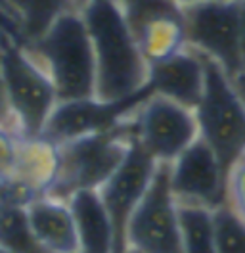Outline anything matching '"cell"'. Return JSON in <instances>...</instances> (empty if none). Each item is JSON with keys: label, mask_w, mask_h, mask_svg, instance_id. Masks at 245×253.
<instances>
[{"label": "cell", "mask_w": 245, "mask_h": 253, "mask_svg": "<svg viewBox=\"0 0 245 253\" xmlns=\"http://www.w3.org/2000/svg\"><path fill=\"white\" fill-rule=\"evenodd\" d=\"M132 140L128 119L119 126L79 136L60 146L58 174L46 196L69 202L71 196L84 190H100L126 156Z\"/></svg>", "instance_id": "277c9868"}, {"label": "cell", "mask_w": 245, "mask_h": 253, "mask_svg": "<svg viewBox=\"0 0 245 253\" xmlns=\"http://www.w3.org/2000/svg\"><path fill=\"white\" fill-rule=\"evenodd\" d=\"M115 2L132 35L159 17L182 12V6L174 0H115Z\"/></svg>", "instance_id": "ffe728a7"}, {"label": "cell", "mask_w": 245, "mask_h": 253, "mask_svg": "<svg viewBox=\"0 0 245 253\" xmlns=\"http://www.w3.org/2000/svg\"><path fill=\"white\" fill-rule=\"evenodd\" d=\"M168 180L180 206L216 209L226 204V173L201 138L168 163Z\"/></svg>", "instance_id": "8fae6325"}, {"label": "cell", "mask_w": 245, "mask_h": 253, "mask_svg": "<svg viewBox=\"0 0 245 253\" xmlns=\"http://www.w3.org/2000/svg\"><path fill=\"white\" fill-rule=\"evenodd\" d=\"M86 2H90V0H75V6H77V10L81 8V6H84Z\"/></svg>", "instance_id": "f1b7e54d"}, {"label": "cell", "mask_w": 245, "mask_h": 253, "mask_svg": "<svg viewBox=\"0 0 245 253\" xmlns=\"http://www.w3.org/2000/svg\"><path fill=\"white\" fill-rule=\"evenodd\" d=\"M96 63V98L122 100L148 86L150 65L142 56L115 0H90L79 8Z\"/></svg>", "instance_id": "6da1fadb"}, {"label": "cell", "mask_w": 245, "mask_h": 253, "mask_svg": "<svg viewBox=\"0 0 245 253\" xmlns=\"http://www.w3.org/2000/svg\"><path fill=\"white\" fill-rule=\"evenodd\" d=\"M81 253H115V230L98 190L77 192L69 198Z\"/></svg>", "instance_id": "9a60e30c"}, {"label": "cell", "mask_w": 245, "mask_h": 253, "mask_svg": "<svg viewBox=\"0 0 245 253\" xmlns=\"http://www.w3.org/2000/svg\"><path fill=\"white\" fill-rule=\"evenodd\" d=\"M150 94L152 90L146 86L142 92L122 100H100L92 96L82 100L58 102L46 123L42 136L61 144L79 136L111 130L124 123Z\"/></svg>", "instance_id": "9c48e42d"}, {"label": "cell", "mask_w": 245, "mask_h": 253, "mask_svg": "<svg viewBox=\"0 0 245 253\" xmlns=\"http://www.w3.org/2000/svg\"><path fill=\"white\" fill-rule=\"evenodd\" d=\"M25 209L35 236L48 252L79 253L75 221L67 202L42 194Z\"/></svg>", "instance_id": "4fadbf2b"}, {"label": "cell", "mask_w": 245, "mask_h": 253, "mask_svg": "<svg viewBox=\"0 0 245 253\" xmlns=\"http://www.w3.org/2000/svg\"><path fill=\"white\" fill-rule=\"evenodd\" d=\"M0 246L10 253H50L31 228L25 206L0 202Z\"/></svg>", "instance_id": "ac0fdd59"}, {"label": "cell", "mask_w": 245, "mask_h": 253, "mask_svg": "<svg viewBox=\"0 0 245 253\" xmlns=\"http://www.w3.org/2000/svg\"><path fill=\"white\" fill-rule=\"evenodd\" d=\"M17 25L19 44L39 39L63 14L77 10L75 0H0Z\"/></svg>", "instance_id": "2e32d148"}, {"label": "cell", "mask_w": 245, "mask_h": 253, "mask_svg": "<svg viewBox=\"0 0 245 253\" xmlns=\"http://www.w3.org/2000/svg\"><path fill=\"white\" fill-rule=\"evenodd\" d=\"M216 253H245V222L228 204L213 209Z\"/></svg>", "instance_id": "44dd1931"}, {"label": "cell", "mask_w": 245, "mask_h": 253, "mask_svg": "<svg viewBox=\"0 0 245 253\" xmlns=\"http://www.w3.org/2000/svg\"><path fill=\"white\" fill-rule=\"evenodd\" d=\"M132 138L157 163H172L199 138L194 110L150 94L128 117Z\"/></svg>", "instance_id": "52a82bcc"}, {"label": "cell", "mask_w": 245, "mask_h": 253, "mask_svg": "<svg viewBox=\"0 0 245 253\" xmlns=\"http://www.w3.org/2000/svg\"><path fill=\"white\" fill-rule=\"evenodd\" d=\"M203 86L205 60L194 48L186 46L180 52L150 65L148 88L152 94L168 98L190 110H196L199 104Z\"/></svg>", "instance_id": "7c38bea8"}, {"label": "cell", "mask_w": 245, "mask_h": 253, "mask_svg": "<svg viewBox=\"0 0 245 253\" xmlns=\"http://www.w3.org/2000/svg\"><path fill=\"white\" fill-rule=\"evenodd\" d=\"M79 253H81V252H79Z\"/></svg>", "instance_id": "1f68e13d"}, {"label": "cell", "mask_w": 245, "mask_h": 253, "mask_svg": "<svg viewBox=\"0 0 245 253\" xmlns=\"http://www.w3.org/2000/svg\"><path fill=\"white\" fill-rule=\"evenodd\" d=\"M178 219L182 253H216L213 209L178 204Z\"/></svg>", "instance_id": "d6986e66"}, {"label": "cell", "mask_w": 245, "mask_h": 253, "mask_svg": "<svg viewBox=\"0 0 245 253\" xmlns=\"http://www.w3.org/2000/svg\"><path fill=\"white\" fill-rule=\"evenodd\" d=\"M188 46L218 63L230 79L242 75V0L182 6Z\"/></svg>", "instance_id": "8992f818"}, {"label": "cell", "mask_w": 245, "mask_h": 253, "mask_svg": "<svg viewBox=\"0 0 245 253\" xmlns=\"http://www.w3.org/2000/svg\"><path fill=\"white\" fill-rule=\"evenodd\" d=\"M157 165L132 138L121 165L98 190L115 230V253L126 252V224L150 188Z\"/></svg>", "instance_id": "30bf717a"}, {"label": "cell", "mask_w": 245, "mask_h": 253, "mask_svg": "<svg viewBox=\"0 0 245 253\" xmlns=\"http://www.w3.org/2000/svg\"><path fill=\"white\" fill-rule=\"evenodd\" d=\"M174 2H178L180 6H188V4H196V2H205V0H174Z\"/></svg>", "instance_id": "83f0119b"}, {"label": "cell", "mask_w": 245, "mask_h": 253, "mask_svg": "<svg viewBox=\"0 0 245 253\" xmlns=\"http://www.w3.org/2000/svg\"><path fill=\"white\" fill-rule=\"evenodd\" d=\"M203 60L205 86L194 110L199 138L216 154L228 176L232 165L245 156V98L218 63L207 56Z\"/></svg>", "instance_id": "3957f363"}, {"label": "cell", "mask_w": 245, "mask_h": 253, "mask_svg": "<svg viewBox=\"0 0 245 253\" xmlns=\"http://www.w3.org/2000/svg\"><path fill=\"white\" fill-rule=\"evenodd\" d=\"M124 253H140V252H136V250H130V248H128V250H126Z\"/></svg>", "instance_id": "f546056e"}, {"label": "cell", "mask_w": 245, "mask_h": 253, "mask_svg": "<svg viewBox=\"0 0 245 253\" xmlns=\"http://www.w3.org/2000/svg\"><path fill=\"white\" fill-rule=\"evenodd\" d=\"M0 128H12V130L17 132L14 117H12V110H10V104H8V96H6V86H4V79H2V69H0Z\"/></svg>", "instance_id": "cb8c5ba5"}, {"label": "cell", "mask_w": 245, "mask_h": 253, "mask_svg": "<svg viewBox=\"0 0 245 253\" xmlns=\"http://www.w3.org/2000/svg\"><path fill=\"white\" fill-rule=\"evenodd\" d=\"M0 33H2V31H0Z\"/></svg>", "instance_id": "d6a6232c"}, {"label": "cell", "mask_w": 245, "mask_h": 253, "mask_svg": "<svg viewBox=\"0 0 245 253\" xmlns=\"http://www.w3.org/2000/svg\"><path fill=\"white\" fill-rule=\"evenodd\" d=\"M0 69L19 136H42L58 104L52 81L14 37L0 33Z\"/></svg>", "instance_id": "5b68a950"}, {"label": "cell", "mask_w": 245, "mask_h": 253, "mask_svg": "<svg viewBox=\"0 0 245 253\" xmlns=\"http://www.w3.org/2000/svg\"><path fill=\"white\" fill-rule=\"evenodd\" d=\"M0 31L6 33V35H10V37H14L15 41L19 42V35H17V25H15V21L10 17V14L4 10V6L0 4Z\"/></svg>", "instance_id": "d4e9b609"}, {"label": "cell", "mask_w": 245, "mask_h": 253, "mask_svg": "<svg viewBox=\"0 0 245 253\" xmlns=\"http://www.w3.org/2000/svg\"><path fill=\"white\" fill-rule=\"evenodd\" d=\"M134 39L142 56L148 65L161 62L168 56L180 52L188 46L186 41V25H184V12L172 14L155 19L134 33Z\"/></svg>", "instance_id": "e0dca14e"}, {"label": "cell", "mask_w": 245, "mask_h": 253, "mask_svg": "<svg viewBox=\"0 0 245 253\" xmlns=\"http://www.w3.org/2000/svg\"><path fill=\"white\" fill-rule=\"evenodd\" d=\"M226 204L245 222V156L238 159L226 176Z\"/></svg>", "instance_id": "7402d4cb"}, {"label": "cell", "mask_w": 245, "mask_h": 253, "mask_svg": "<svg viewBox=\"0 0 245 253\" xmlns=\"http://www.w3.org/2000/svg\"><path fill=\"white\" fill-rule=\"evenodd\" d=\"M21 46L52 81L58 102L96 94L94 52L79 10L58 17L39 39Z\"/></svg>", "instance_id": "7a4b0ae2"}, {"label": "cell", "mask_w": 245, "mask_h": 253, "mask_svg": "<svg viewBox=\"0 0 245 253\" xmlns=\"http://www.w3.org/2000/svg\"><path fill=\"white\" fill-rule=\"evenodd\" d=\"M242 65H244V71L242 75L245 73V0H242Z\"/></svg>", "instance_id": "484cf974"}, {"label": "cell", "mask_w": 245, "mask_h": 253, "mask_svg": "<svg viewBox=\"0 0 245 253\" xmlns=\"http://www.w3.org/2000/svg\"><path fill=\"white\" fill-rule=\"evenodd\" d=\"M0 253H10V252H8V250H4V248L0 246Z\"/></svg>", "instance_id": "4dcf8cb0"}, {"label": "cell", "mask_w": 245, "mask_h": 253, "mask_svg": "<svg viewBox=\"0 0 245 253\" xmlns=\"http://www.w3.org/2000/svg\"><path fill=\"white\" fill-rule=\"evenodd\" d=\"M126 250L140 253H182L178 202L170 190L168 163H159L126 224Z\"/></svg>", "instance_id": "ba28073f"}, {"label": "cell", "mask_w": 245, "mask_h": 253, "mask_svg": "<svg viewBox=\"0 0 245 253\" xmlns=\"http://www.w3.org/2000/svg\"><path fill=\"white\" fill-rule=\"evenodd\" d=\"M60 165V146L44 136L19 138L15 150L14 171L8 178L15 180L35 196H42L52 186Z\"/></svg>", "instance_id": "5bb4252c"}, {"label": "cell", "mask_w": 245, "mask_h": 253, "mask_svg": "<svg viewBox=\"0 0 245 253\" xmlns=\"http://www.w3.org/2000/svg\"><path fill=\"white\" fill-rule=\"evenodd\" d=\"M19 138L21 136L12 128H0V180L8 178L14 171L15 150Z\"/></svg>", "instance_id": "603a6c76"}, {"label": "cell", "mask_w": 245, "mask_h": 253, "mask_svg": "<svg viewBox=\"0 0 245 253\" xmlns=\"http://www.w3.org/2000/svg\"><path fill=\"white\" fill-rule=\"evenodd\" d=\"M234 83H236L238 90L242 92V96L245 98V73H244V75H240V77H236V79H234Z\"/></svg>", "instance_id": "4316f807"}]
</instances>
